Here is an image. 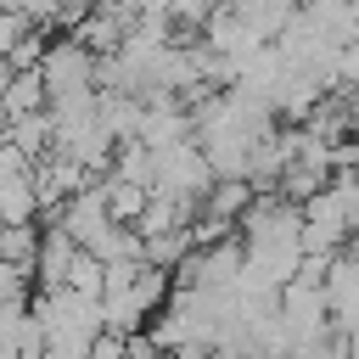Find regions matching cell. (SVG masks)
Listing matches in <instances>:
<instances>
[{
	"label": "cell",
	"mask_w": 359,
	"mask_h": 359,
	"mask_svg": "<svg viewBox=\"0 0 359 359\" xmlns=\"http://www.w3.org/2000/svg\"><path fill=\"white\" fill-rule=\"evenodd\" d=\"M95 45H79V39H56L45 45L39 56V79H45V95H79V90H95Z\"/></svg>",
	"instance_id": "cell-1"
},
{
	"label": "cell",
	"mask_w": 359,
	"mask_h": 359,
	"mask_svg": "<svg viewBox=\"0 0 359 359\" xmlns=\"http://www.w3.org/2000/svg\"><path fill=\"white\" fill-rule=\"evenodd\" d=\"M73 258H79V241H73L62 224H50V230L39 236V252H34V280H39V286H62L67 269H73Z\"/></svg>",
	"instance_id": "cell-2"
},
{
	"label": "cell",
	"mask_w": 359,
	"mask_h": 359,
	"mask_svg": "<svg viewBox=\"0 0 359 359\" xmlns=\"http://www.w3.org/2000/svg\"><path fill=\"white\" fill-rule=\"evenodd\" d=\"M224 6H230V11H236L247 28H252V34L275 39V34H280V28L297 17V6H303V0H224Z\"/></svg>",
	"instance_id": "cell-3"
},
{
	"label": "cell",
	"mask_w": 359,
	"mask_h": 359,
	"mask_svg": "<svg viewBox=\"0 0 359 359\" xmlns=\"http://www.w3.org/2000/svg\"><path fill=\"white\" fill-rule=\"evenodd\" d=\"M39 224L28 219V224H0V258L6 264H22V269H34V252H39Z\"/></svg>",
	"instance_id": "cell-4"
},
{
	"label": "cell",
	"mask_w": 359,
	"mask_h": 359,
	"mask_svg": "<svg viewBox=\"0 0 359 359\" xmlns=\"http://www.w3.org/2000/svg\"><path fill=\"white\" fill-rule=\"evenodd\" d=\"M6 309H28V269L0 258V314Z\"/></svg>",
	"instance_id": "cell-5"
},
{
	"label": "cell",
	"mask_w": 359,
	"mask_h": 359,
	"mask_svg": "<svg viewBox=\"0 0 359 359\" xmlns=\"http://www.w3.org/2000/svg\"><path fill=\"white\" fill-rule=\"evenodd\" d=\"M90 6H95V0H62V17H84Z\"/></svg>",
	"instance_id": "cell-6"
}]
</instances>
